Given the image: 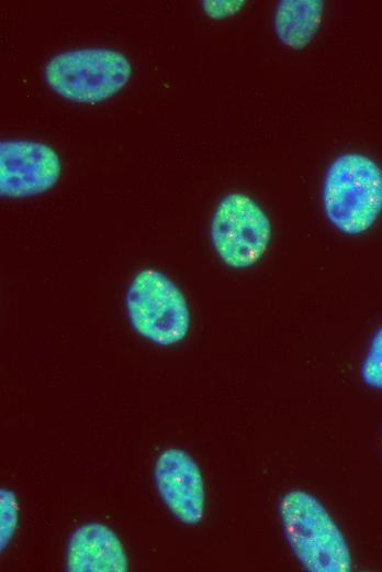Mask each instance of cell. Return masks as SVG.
<instances>
[{
    "instance_id": "cell-9",
    "label": "cell",
    "mask_w": 382,
    "mask_h": 572,
    "mask_svg": "<svg viewBox=\"0 0 382 572\" xmlns=\"http://www.w3.org/2000/svg\"><path fill=\"white\" fill-rule=\"evenodd\" d=\"M319 0H283L274 13V31L279 41L292 50H303L315 36L322 21Z\"/></svg>"
},
{
    "instance_id": "cell-7",
    "label": "cell",
    "mask_w": 382,
    "mask_h": 572,
    "mask_svg": "<svg viewBox=\"0 0 382 572\" xmlns=\"http://www.w3.org/2000/svg\"><path fill=\"white\" fill-rule=\"evenodd\" d=\"M154 477L159 496L178 520L186 525L202 520L204 482L191 455L177 448L165 450L156 460Z\"/></svg>"
},
{
    "instance_id": "cell-11",
    "label": "cell",
    "mask_w": 382,
    "mask_h": 572,
    "mask_svg": "<svg viewBox=\"0 0 382 572\" xmlns=\"http://www.w3.org/2000/svg\"><path fill=\"white\" fill-rule=\"evenodd\" d=\"M0 542L3 551L11 541L18 526V502L13 491L0 490Z\"/></svg>"
},
{
    "instance_id": "cell-6",
    "label": "cell",
    "mask_w": 382,
    "mask_h": 572,
    "mask_svg": "<svg viewBox=\"0 0 382 572\" xmlns=\"http://www.w3.org/2000/svg\"><path fill=\"white\" fill-rule=\"evenodd\" d=\"M57 152L45 143L4 140L0 143V194L4 198H25L43 194L59 179Z\"/></svg>"
},
{
    "instance_id": "cell-10",
    "label": "cell",
    "mask_w": 382,
    "mask_h": 572,
    "mask_svg": "<svg viewBox=\"0 0 382 572\" xmlns=\"http://www.w3.org/2000/svg\"><path fill=\"white\" fill-rule=\"evenodd\" d=\"M360 373L362 381L368 386L382 389V327L371 340Z\"/></svg>"
},
{
    "instance_id": "cell-3",
    "label": "cell",
    "mask_w": 382,
    "mask_h": 572,
    "mask_svg": "<svg viewBox=\"0 0 382 572\" xmlns=\"http://www.w3.org/2000/svg\"><path fill=\"white\" fill-rule=\"evenodd\" d=\"M131 75V63L123 53L100 47L61 52L44 68L49 88L79 103H98L113 97Z\"/></svg>"
},
{
    "instance_id": "cell-12",
    "label": "cell",
    "mask_w": 382,
    "mask_h": 572,
    "mask_svg": "<svg viewBox=\"0 0 382 572\" xmlns=\"http://www.w3.org/2000/svg\"><path fill=\"white\" fill-rule=\"evenodd\" d=\"M244 1H202L204 12L213 19H223L238 12Z\"/></svg>"
},
{
    "instance_id": "cell-5",
    "label": "cell",
    "mask_w": 382,
    "mask_h": 572,
    "mask_svg": "<svg viewBox=\"0 0 382 572\" xmlns=\"http://www.w3.org/2000/svg\"><path fill=\"white\" fill-rule=\"evenodd\" d=\"M210 233L214 250L227 266L247 268L266 252L271 239V223L252 198L233 193L217 205Z\"/></svg>"
},
{
    "instance_id": "cell-2",
    "label": "cell",
    "mask_w": 382,
    "mask_h": 572,
    "mask_svg": "<svg viewBox=\"0 0 382 572\" xmlns=\"http://www.w3.org/2000/svg\"><path fill=\"white\" fill-rule=\"evenodd\" d=\"M279 514L285 539L305 570H351V554L347 541L316 497L301 490L288 492L280 501Z\"/></svg>"
},
{
    "instance_id": "cell-1",
    "label": "cell",
    "mask_w": 382,
    "mask_h": 572,
    "mask_svg": "<svg viewBox=\"0 0 382 572\" xmlns=\"http://www.w3.org/2000/svg\"><path fill=\"white\" fill-rule=\"evenodd\" d=\"M322 201L337 230L349 235L363 233L382 211V169L367 155H339L325 173Z\"/></svg>"
},
{
    "instance_id": "cell-4",
    "label": "cell",
    "mask_w": 382,
    "mask_h": 572,
    "mask_svg": "<svg viewBox=\"0 0 382 572\" xmlns=\"http://www.w3.org/2000/svg\"><path fill=\"white\" fill-rule=\"evenodd\" d=\"M131 324L143 338L159 344L180 342L190 328V310L183 293L161 272L139 271L126 292Z\"/></svg>"
},
{
    "instance_id": "cell-8",
    "label": "cell",
    "mask_w": 382,
    "mask_h": 572,
    "mask_svg": "<svg viewBox=\"0 0 382 572\" xmlns=\"http://www.w3.org/2000/svg\"><path fill=\"white\" fill-rule=\"evenodd\" d=\"M68 572H126L127 556L116 534L100 522L77 528L67 544Z\"/></svg>"
}]
</instances>
